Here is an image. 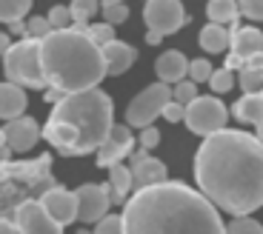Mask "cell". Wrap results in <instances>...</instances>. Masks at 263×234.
<instances>
[{"mask_svg":"<svg viewBox=\"0 0 263 234\" xmlns=\"http://www.w3.org/2000/svg\"><path fill=\"white\" fill-rule=\"evenodd\" d=\"M195 180L215 208L249 217L263 206V143L257 134L220 129L195 154Z\"/></svg>","mask_w":263,"mask_h":234,"instance_id":"1","label":"cell"},{"mask_svg":"<svg viewBox=\"0 0 263 234\" xmlns=\"http://www.w3.org/2000/svg\"><path fill=\"white\" fill-rule=\"evenodd\" d=\"M123 234H226L217 208L180 180L135 189L123 203Z\"/></svg>","mask_w":263,"mask_h":234,"instance_id":"2","label":"cell"},{"mask_svg":"<svg viewBox=\"0 0 263 234\" xmlns=\"http://www.w3.org/2000/svg\"><path fill=\"white\" fill-rule=\"evenodd\" d=\"M115 103L103 89H83L72 91L54 103L43 137L66 157H83L98 151L112 129Z\"/></svg>","mask_w":263,"mask_h":234,"instance_id":"3","label":"cell"},{"mask_svg":"<svg viewBox=\"0 0 263 234\" xmlns=\"http://www.w3.org/2000/svg\"><path fill=\"white\" fill-rule=\"evenodd\" d=\"M37 54H40V72L46 77V86L63 91V94L95 89L106 77L103 52L86 34V29H78V26L54 29L40 40Z\"/></svg>","mask_w":263,"mask_h":234,"instance_id":"4","label":"cell"},{"mask_svg":"<svg viewBox=\"0 0 263 234\" xmlns=\"http://www.w3.org/2000/svg\"><path fill=\"white\" fill-rule=\"evenodd\" d=\"M40 40L26 37L17 40V43L9 46V52L3 54V72H6L9 83H17L20 89L29 86V89H43L46 77L40 72Z\"/></svg>","mask_w":263,"mask_h":234,"instance_id":"5","label":"cell"},{"mask_svg":"<svg viewBox=\"0 0 263 234\" xmlns=\"http://www.w3.org/2000/svg\"><path fill=\"white\" fill-rule=\"evenodd\" d=\"M226 120H229V111L215 94H206V98L197 94L183 111V123L189 126V131H195L200 137H209L215 131L226 129Z\"/></svg>","mask_w":263,"mask_h":234,"instance_id":"6","label":"cell"},{"mask_svg":"<svg viewBox=\"0 0 263 234\" xmlns=\"http://www.w3.org/2000/svg\"><path fill=\"white\" fill-rule=\"evenodd\" d=\"M172 100V86L166 83H152L140 91L138 98L126 106V126L146 129L155 123V117L163 114V106Z\"/></svg>","mask_w":263,"mask_h":234,"instance_id":"7","label":"cell"},{"mask_svg":"<svg viewBox=\"0 0 263 234\" xmlns=\"http://www.w3.org/2000/svg\"><path fill=\"white\" fill-rule=\"evenodd\" d=\"M143 20H146V26H149V32L160 34V37L175 34L186 23L183 3L180 0H146Z\"/></svg>","mask_w":263,"mask_h":234,"instance_id":"8","label":"cell"},{"mask_svg":"<svg viewBox=\"0 0 263 234\" xmlns=\"http://www.w3.org/2000/svg\"><path fill=\"white\" fill-rule=\"evenodd\" d=\"M14 226L23 234H63L60 223L49 217V211L40 206V200H26L14 208Z\"/></svg>","mask_w":263,"mask_h":234,"instance_id":"9","label":"cell"},{"mask_svg":"<svg viewBox=\"0 0 263 234\" xmlns=\"http://www.w3.org/2000/svg\"><path fill=\"white\" fill-rule=\"evenodd\" d=\"M74 197H78V220L86 223V226H89V223H98L100 217L109 215L112 200H109L106 186L86 183V186H80V189L74 191Z\"/></svg>","mask_w":263,"mask_h":234,"instance_id":"10","label":"cell"},{"mask_svg":"<svg viewBox=\"0 0 263 234\" xmlns=\"http://www.w3.org/2000/svg\"><path fill=\"white\" fill-rule=\"evenodd\" d=\"M132 146H135V137H132V126H112L106 140L98 149V166L100 169H109L115 163H120L126 154H132Z\"/></svg>","mask_w":263,"mask_h":234,"instance_id":"11","label":"cell"},{"mask_svg":"<svg viewBox=\"0 0 263 234\" xmlns=\"http://www.w3.org/2000/svg\"><path fill=\"white\" fill-rule=\"evenodd\" d=\"M40 206L46 208L49 217H52L54 223H60V226L78 220V197H74V191H69V189H49V191H43Z\"/></svg>","mask_w":263,"mask_h":234,"instance_id":"12","label":"cell"},{"mask_svg":"<svg viewBox=\"0 0 263 234\" xmlns=\"http://www.w3.org/2000/svg\"><path fill=\"white\" fill-rule=\"evenodd\" d=\"M3 134H6V146L12 151H29L34 143L40 140V123L34 120V117H14V120H9L6 129H3Z\"/></svg>","mask_w":263,"mask_h":234,"instance_id":"13","label":"cell"},{"mask_svg":"<svg viewBox=\"0 0 263 234\" xmlns=\"http://www.w3.org/2000/svg\"><path fill=\"white\" fill-rule=\"evenodd\" d=\"M129 160H132L129 169H132V183H135V189H143V186L166 180V166L158 160V157L146 154V149L129 154Z\"/></svg>","mask_w":263,"mask_h":234,"instance_id":"14","label":"cell"},{"mask_svg":"<svg viewBox=\"0 0 263 234\" xmlns=\"http://www.w3.org/2000/svg\"><path fill=\"white\" fill-rule=\"evenodd\" d=\"M229 49L240 63H246V60L255 57V54H263V32L255 26L235 29L232 37H229Z\"/></svg>","mask_w":263,"mask_h":234,"instance_id":"15","label":"cell"},{"mask_svg":"<svg viewBox=\"0 0 263 234\" xmlns=\"http://www.w3.org/2000/svg\"><path fill=\"white\" fill-rule=\"evenodd\" d=\"M100 52H103L106 74H123V72H129V66L138 60V52H135L129 43L118 40V37L109 40L106 46H100Z\"/></svg>","mask_w":263,"mask_h":234,"instance_id":"16","label":"cell"},{"mask_svg":"<svg viewBox=\"0 0 263 234\" xmlns=\"http://www.w3.org/2000/svg\"><path fill=\"white\" fill-rule=\"evenodd\" d=\"M155 72H158L160 83L175 86L180 80H186V72H189V60H186L183 52H163L155 63Z\"/></svg>","mask_w":263,"mask_h":234,"instance_id":"17","label":"cell"},{"mask_svg":"<svg viewBox=\"0 0 263 234\" xmlns=\"http://www.w3.org/2000/svg\"><path fill=\"white\" fill-rule=\"evenodd\" d=\"M232 114H235L240 123L255 126L257 137H260V143H263V89L257 91V94H243V98L232 106Z\"/></svg>","mask_w":263,"mask_h":234,"instance_id":"18","label":"cell"},{"mask_svg":"<svg viewBox=\"0 0 263 234\" xmlns=\"http://www.w3.org/2000/svg\"><path fill=\"white\" fill-rule=\"evenodd\" d=\"M26 91L20 89L17 83H0V120H14L26 111Z\"/></svg>","mask_w":263,"mask_h":234,"instance_id":"19","label":"cell"},{"mask_svg":"<svg viewBox=\"0 0 263 234\" xmlns=\"http://www.w3.org/2000/svg\"><path fill=\"white\" fill-rule=\"evenodd\" d=\"M132 189H135V183H132V169L129 166H123V163L109 166V186H106L109 200L112 203H126V197H129Z\"/></svg>","mask_w":263,"mask_h":234,"instance_id":"20","label":"cell"},{"mask_svg":"<svg viewBox=\"0 0 263 234\" xmlns=\"http://www.w3.org/2000/svg\"><path fill=\"white\" fill-rule=\"evenodd\" d=\"M229 29L226 26H220V23H209V26H203L200 29V49H206L209 54H220V52H226L229 49Z\"/></svg>","mask_w":263,"mask_h":234,"instance_id":"21","label":"cell"},{"mask_svg":"<svg viewBox=\"0 0 263 234\" xmlns=\"http://www.w3.org/2000/svg\"><path fill=\"white\" fill-rule=\"evenodd\" d=\"M206 14H209V23H235L237 20V0H209L206 3Z\"/></svg>","mask_w":263,"mask_h":234,"instance_id":"22","label":"cell"},{"mask_svg":"<svg viewBox=\"0 0 263 234\" xmlns=\"http://www.w3.org/2000/svg\"><path fill=\"white\" fill-rule=\"evenodd\" d=\"M32 9V0H0V23H17Z\"/></svg>","mask_w":263,"mask_h":234,"instance_id":"23","label":"cell"},{"mask_svg":"<svg viewBox=\"0 0 263 234\" xmlns=\"http://www.w3.org/2000/svg\"><path fill=\"white\" fill-rule=\"evenodd\" d=\"M240 89L246 94H257L263 89V66H240Z\"/></svg>","mask_w":263,"mask_h":234,"instance_id":"24","label":"cell"},{"mask_svg":"<svg viewBox=\"0 0 263 234\" xmlns=\"http://www.w3.org/2000/svg\"><path fill=\"white\" fill-rule=\"evenodd\" d=\"M98 0H72L69 14H72V23H89V20L98 14Z\"/></svg>","mask_w":263,"mask_h":234,"instance_id":"25","label":"cell"},{"mask_svg":"<svg viewBox=\"0 0 263 234\" xmlns=\"http://www.w3.org/2000/svg\"><path fill=\"white\" fill-rule=\"evenodd\" d=\"M206 83L212 86V91H215V94H226V91L235 86V74H232L226 66H223V69H212V74H209V80H206Z\"/></svg>","mask_w":263,"mask_h":234,"instance_id":"26","label":"cell"},{"mask_svg":"<svg viewBox=\"0 0 263 234\" xmlns=\"http://www.w3.org/2000/svg\"><path fill=\"white\" fill-rule=\"evenodd\" d=\"M195 98H197V83H192V80H180V83H175V89H172V100L180 103V106H189Z\"/></svg>","mask_w":263,"mask_h":234,"instance_id":"27","label":"cell"},{"mask_svg":"<svg viewBox=\"0 0 263 234\" xmlns=\"http://www.w3.org/2000/svg\"><path fill=\"white\" fill-rule=\"evenodd\" d=\"M226 234H263V226L252 217H235L226 226Z\"/></svg>","mask_w":263,"mask_h":234,"instance_id":"28","label":"cell"},{"mask_svg":"<svg viewBox=\"0 0 263 234\" xmlns=\"http://www.w3.org/2000/svg\"><path fill=\"white\" fill-rule=\"evenodd\" d=\"M189 80L192 83H206L209 80V74H212V63L206 57H197V60H189Z\"/></svg>","mask_w":263,"mask_h":234,"instance_id":"29","label":"cell"},{"mask_svg":"<svg viewBox=\"0 0 263 234\" xmlns=\"http://www.w3.org/2000/svg\"><path fill=\"white\" fill-rule=\"evenodd\" d=\"M92 234H123V220L120 215H106L95 223V231Z\"/></svg>","mask_w":263,"mask_h":234,"instance_id":"30","label":"cell"},{"mask_svg":"<svg viewBox=\"0 0 263 234\" xmlns=\"http://www.w3.org/2000/svg\"><path fill=\"white\" fill-rule=\"evenodd\" d=\"M46 20H49V26H52V32H54V29H69V26H72L69 6H52V9H49V14H46Z\"/></svg>","mask_w":263,"mask_h":234,"instance_id":"31","label":"cell"},{"mask_svg":"<svg viewBox=\"0 0 263 234\" xmlns=\"http://www.w3.org/2000/svg\"><path fill=\"white\" fill-rule=\"evenodd\" d=\"M103 20L109 26H118L123 20H129V6L126 3H112V6H103Z\"/></svg>","mask_w":263,"mask_h":234,"instance_id":"32","label":"cell"},{"mask_svg":"<svg viewBox=\"0 0 263 234\" xmlns=\"http://www.w3.org/2000/svg\"><path fill=\"white\" fill-rule=\"evenodd\" d=\"M86 34L95 40L98 46H106L109 40H115V26L109 23H100V26H86Z\"/></svg>","mask_w":263,"mask_h":234,"instance_id":"33","label":"cell"},{"mask_svg":"<svg viewBox=\"0 0 263 234\" xmlns=\"http://www.w3.org/2000/svg\"><path fill=\"white\" fill-rule=\"evenodd\" d=\"M237 12L249 20H263V0H237Z\"/></svg>","mask_w":263,"mask_h":234,"instance_id":"34","label":"cell"},{"mask_svg":"<svg viewBox=\"0 0 263 234\" xmlns=\"http://www.w3.org/2000/svg\"><path fill=\"white\" fill-rule=\"evenodd\" d=\"M26 32L32 34L34 40H43L49 32H52V26H49L46 17H32V20H29V26H26Z\"/></svg>","mask_w":263,"mask_h":234,"instance_id":"35","label":"cell"},{"mask_svg":"<svg viewBox=\"0 0 263 234\" xmlns=\"http://www.w3.org/2000/svg\"><path fill=\"white\" fill-rule=\"evenodd\" d=\"M138 140H140V146L149 151V149H155V146L160 143V131L155 129V126H146V129H140V137H138Z\"/></svg>","mask_w":263,"mask_h":234,"instance_id":"36","label":"cell"},{"mask_svg":"<svg viewBox=\"0 0 263 234\" xmlns=\"http://www.w3.org/2000/svg\"><path fill=\"white\" fill-rule=\"evenodd\" d=\"M183 111H186V106H180V103H175V100H169V103L163 106V114H160V117H166L169 123H180V120H183Z\"/></svg>","mask_w":263,"mask_h":234,"instance_id":"37","label":"cell"},{"mask_svg":"<svg viewBox=\"0 0 263 234\" xmlns=\"http://www.w3.org/2000/svg\"><path fill=\"white\" fill-rule=\"evenodd\" d=\"M0 234H23V231L14 226V220H0Z\"/></svg>","mask_w":263,"mask_h":234,"instance_id":"38","label":"cell"},{"mask_svg":"<svg viewBox=\"0 0 263 234\" xmlns=\"http://www.w3.org/2000/svg\"><path fill=\"white\" fill-rule=\"evenodd\" d=\"M9 46H12V40H9V34L6 32H0V57L9 52Z\"/></svg>","mask_w":263,"mask_h":234,"instance_id":"39","label":"cell"},{"mask_svg":"<svg viewBox=\"0 0 263 234\" xmlns=\"http://www.w3.org/2000/svg\"><path fill=\"white\" fill-rule=\"evenodd\" d=\"M43 98H46V100H49V103H58V100H60V98H63V91H58V89H49V91H46V94H43Z\"/></svg>","mask_w":263,"mask_h":234,"instance_id":"40","label":"cell"},{"mask_svg":"<svg viewBox=\"0 0 263 234\" xmlns=\"http://www.w3.org/2000/svg\"><path fill=\"white\" fill-rule=\"evenodd\" d=\"M9 26H12V32H14V34H23V32H26V26H23V20H17V23H9Z\"/></svg>","mask_w":263,"mask_h":234,"instance_id":"41","label":"cell"},{"mask_svg":"<svg viewBox=\"0 0 263 234\" xmlns=\"http://www.w3.org/2000/svg\"><path fill=\"white\" fill-rule=\"evenodd\" d=\"M146 40H149L152 46H158V43H160V40H163V37H160V34H155V32H149V34H146Z\"/></svg>","mask_w":263,"mask_h":234,"instance_id":"42","label":"cell"},{"mask_svg":"<svg viewBox=\"0 0 263 234\" xmlns=\"http://www.w3.org/2000/svg\"><path fill=\"white\" fill-rule=\"evenodd\" d=\"M112 3H123V0H103V6H112Z\"/></svg>","mask_w":263,"mask_h":234,"instance_id":"43","label":"cell"},{"mask_svg":"<svg viewBox=\"0 0 263 234\" xmlns=\"http://www.w3.org/2000/svg\"><path fill=\"white\" fill-rule=\"evenodd\" d=\"M0 146H6V134H3V129H0Z\"/></svg>","mask_w":263,"mask_h":234,"instance_id":"44","label":"cell"},{"mask_svg":"<svg viewBox=\"0 0 263 234\" xmlns=\"http://www.w3.org/2000/svg\"><path fill=\"white\" fill-rule=\"evenodd\" d=\"M78 234H92V231H86V228H83V231H78Z\"/></svg>","mask_w":263,"mask_h":234,"instance_id":"45","label":"cell"}]
</instances>
